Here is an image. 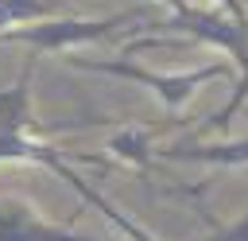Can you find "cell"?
I'll return each mask as SVG.
<instances>
[{
  "mask_svg": "<svg viewBox=\"0 0 248 241\" xmlns=\"http://www.w3.org/2000/svg\"><path fill=\"white\" fill-rule=\"evenodd\" d=\"M159 27H163V31H186V35H190V43L217 47V51H225V54L236 62L240 78H236L232 97H229V101H225V105L205 120V128L225 132V128L232 124V117L240 113V105L248 101V27H244V23H236L232 16H225L221 8H194V4H186L182 12H170Z\"/></svg>",
  "mask_w": 248,
  "mask_h": 241,
  "instance_id": "6da1fadb",
  "label": "cell"
},
{
  "mask_svg": "<svg viewBox=\"0 0 248 241\" xmlns=\"http://www.w3.org/2000/svg\"><path fill=\"white\" fill-rule=\"evenodd\" d=\"M66 66L85 70V74H108V78H124L132 86H143L147 93L159 97V105L167 113H178L205 82L232 78V66H225V62H209V66L182 70V74H159V70H147V66H140L132 58H66Z\"/></svg>",
  "mask_w": 248,
  "mask_h": 241,
  "instance_id": "7a4b0ae2",
  "label": "cell"
},
{
  "mask_svg": "<svg viewBox=\"0 0 248 241\" xmlns=\"http://www.w3.org/2000/svg\"><path fill=\"white\" fill-rule=\"evenodd\" d=\"M140 16H143V12H116V16H50V19L4 27V31H0V47H31L35 54H43V51H62V54H66L70 47L108 39L112 31L136 23Z\"/></svg>",
  "mask_w": 248,
  "mask_h": 241,
  "instance_id": "3957f363",
  "label": "cell"
},
{
  "mask_svg": "<svg viewBox=\"0 0 248 241\" xmlns=\"http://www.w3.org/2000/svg\"><path fill=\"white\" fill-rule=\"evenodd\" d=\"M0 241H89V237L46 222L23 198H0Z\"/></svg>",
  "mask_w": 248,
  "mask_h": 241,
  "instance_id": "277c9868",
  "label": "cell"
},
{
  "mask_svg": "<svg viewBox=\"0 0 248 241\" xmlns=\"http://www.w3.org/2000/svg\"><path fill=\"white\" fill-rule=\"evenodd\" d=\"M58 159H81V163H97V155L85 152H62L54 144H46L35 132H0V163H39V167H54Z\"/></svg>",
  "mask_w": 248,
  "mask_h": 241,
  "instance_id": "5b68a950",
  "label": "cell"
},
{
  "mask_svg": "<svg viewBox=\"0 0 248 241\" xmlns=\"http://www.w3.org/2000/svg\"><path fill=\"white\" fill-rule=\"evenodd\" d=\"M50 171H54L58 179H66V183H70V187L78 190V198H81V202H89L93 210H101V214H105V218H108V222H112V225H116V229H120V233H124L128 241H155V237H151V233H147V229H143L140 222H132V218H128V214H124V210L116 206V202H108V198H105V194H101V190H97V187H93L89 179H81V175H78V171L70 167V159H58V163H54Z\"/></svg>",
  "mask_w": 248,
  "mask_h": 241,
  "instance_id": "8992f818",
  "label": "cell"
},
{
  "mask_svg": "<svg viewBox=\"0 0 248 241\" xmlns=\"http://www.w3.org/2000/svg\"><path fill=\"white\" fill-rule=\"evenodd\" d=\"M155 155L174 163H213V167H248V140H225V144H170Z\"/></svg>",
  "mask_w": 248,
  "mask_h": 241,
  "instance_id": "52a82bcc",
  "label": "cell"
},
{
  "mask_svg": "<svg viewBox=\"0 0 248 241\" xmlns=\"http://www.w3.org/2000/svg\"><path fill=\"white\" fill-rule=\"evenodd\" d=\"M151 128H136V124H128V128H116L112 136H108V152L116 155V159H124V163H132V167H140V171H147L151 167V159H155V152H151Z\"/></svg>",
  "mask_w": 248,
  "mask_h": 241,
  "instance_id": "ba28073f",
  "label": "cell"
},
{
  "mask_svg": "<svg viewBox=\"0 0 248 241\" xmlns=\"http://www.w3.org/2000/svg\"><path fill=\"white\" fill-rule=\"evenodd\" d=\"M66 8H70V0H0V31L4 27H19V23L62 16Z\"/></svg>",
  "mask_w": 248,
  "mask_h": 241,
  "instance_id": "9c48e42d",
  "label": "cell"
},
{
  "mask_svg": "<svg viewBox=\"0 0 248 241\" xmlns=\"http://www.w3.org/2000/svg\"><path fill=\"white\" fill-rule=\"evenodd\" d=\"M202 241H248V210H244L232 225H225V229H217V233H209V237H202Z\"/></svg>",
  "mask_w": 248,
  "mask_h": 241,
  "instance_id": "30bf717a",
  "label": "cell"
},
{
  "mask_svg": "<svg viewBox=\"0 0 248 241\" xmlns=\"http://www.w3.org/2000/svg\"><path fill=\"white\" fill-rule=\"evenodd\" d=\"M159 4H167V8H170V12H182V8H186V4H190V0H159Z\"/></svg>",
  "mask_w": 248,
  "mask_h": 241,
  "instance_id": "8fae6325",
  "label": "cell"
}]
</instances>
